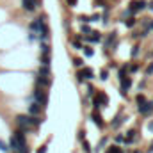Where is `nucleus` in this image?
Wrapping results in <instances>:
<instances>
[{
  "instance_id": "obj_16",
  "label": "nucleus",
  "mask_w": 153,
  "mask_h": 153,
  "mask_svg": "<svg viewBox=\"0 0 153 153\" xmlns=\"http://www.w3.org/2000/svg\"><path fill=\"white\" fill-rule=\"evenodd\" d=\"M80 73L84 76V80H91V78H94V71H93V68H84V70H80Z\"/></svg>"
},
{
  "instance_id": "obj_43",
  "label": "nucleus",
  "mask_w": 153,
  "mask_h": 153,
  "mask_svg": "<svg viewBox=\"0 0 153 153\" xmlns=\"http://www.w3.org/2000/svg\"><path fill=\"white\" fill-rule=\"evenodd\" d=\"M76 80H78V84H84V76H82V73H80V71L76 73Z\"/></svg>"
},
{
  "instance_id": "obj_37",
  "label": "nucleus",
  "mask_w": 153,
  "mask_h": 153,
  "mask_svg": "<svg viewBox=\"0 0 153 153\" xmlns=\"http://www.w3.org/2000/svg\"><path fill=\"white\" fill-rule=\"evenodd\" d=\"M114 141L116 143H125V135H123V134H117L114 137Z\"/></svg>"
},
{
  "instance_id": "obj_33",
  "label": "nucleus",
  "mask_w": 153,
  "mask_h": 153,
  "mask_svg": "<svg viewBox=\"0 0 153 153\" xmlns=\"http://www.w3.org/2000/svg\"><path fill=\"white\" fill-rule=\"evenodd\" d=\"M82 150H84L85 153H91V146H89V143H87L85 139L82 141Z\"/></svg>"
},
{
  "instance_id": "obj_40",
  "label": "nucleus",
  "mask_w": 153,
  "mask_h": 153,
  "mask_svg": "<svg viewBox=\"0 0 153 153\" xmlns=\"http://www.w3.org/2000/svg\"><path fill=\"white\" fill-rule=\"evenodd\" d=\"M85 139V132L84 130H78V141H84Z\"/></svg>"
},
{
  "instance_id": "obj_18",
  "label": "nucleus",
  "mask_w": 153,
  "mask_h": 153,
  "mask_svg": "<svg viewBox=\"0 0 153 153\" xmlns=\"http://www.w3.org/2000/svg\"><path fill=\"white\" fill-rule=\"evenodd\" d=\"M121 123H123V114H121V112H117L116 117H114V121L111 123V126H112V128H119V126H121Z\"/></svg>"
},
{
  "instance_id": "obj_35",
  "label": "nucleus",
  "mask_w": 153,
  "mask_h": 153,
  "mask_svg": "<svg viewBox=\"0 0 153 153\" xmlns=\"http://www.w3.org/2000/svg\"><path fill=\"white\" fill-rule=\"evenodd\" d=\"M144 73H146V76L153 75V62H150V64L146 66V71H144Z\"/></svg>"
},
{
  "instance_id": "obj_9",
  "label": "nucleus",
  "mask_w": 153,
  "mask_h": 153,
  "mask_svg": "<svg viewBox=\"0 0 153 153\" xmlns=\"http://www.w3.org/2000/svg\"><path fill=\"white\" fill-rule=\"evenodd\" d=\"M91 119H93V123H94V125H96L100 130L105 126V121H103V117H102V114H100L98 111H94V112L91 114Z\"/></svg>"
},
{
  "instance_id": "obj_30",
  "label": "nucleus",
  "mask_w": 153,
  "mask_h": 153,
  "mask_svg": "<svg viewBox=\"0 0 153 153\" xmlns=\"http://www.w3.org/2000/svg\"><path fill=\"white\" fill-rule=\"evenodd\" d=\"M107 141H109L107 137H102V139H100V143H98V146H96V152H100V150H102V148L107 144Z\"/></svg>"
},
{
  "instance_id": "obj_15",
  "label": "nucleus",
  "mask_w": 153,
  "mask_h": 153,
  "mask_svg": "<svg viewBox=\"0 0 153 153\" xmlns=\"http://www.w3.org/2000/svg\"><path fill=\"white\" fill-rule=\"evenodd\" d=\"M130 87H132V78H130V76L123 78V80H121V87H119V91H125V93H126Z\"/></svg>"
},
{
  "instance_id": "obj_42",
  "label": "nucleus",
  "mask_w": 153,
  "mask_h": 153,
  "mask_svg": "<svg viewBox=\"0 0 153 153\" xmlns=\"http://www.w3.org/2000/svg\"><path fill=\"white\" fill-rule=\"evenodd\" d=\"M87 89H89V91H87V94H89V96H93V94H94V87L89 84V85H87Z\"/></svg>"
},
{
  "instance_id": "obj_51",
  "label": "nucleus",
  "mask_w": 153,
  "mask_h": 153,
  "mask_svg": "<svg viewBox=\"0 0 153 153\" xmlns=\"http://www.w3.org/2000/svg\"><path fill=\"white\" fill-rule=\"evenodd\" d=\"M152 55H153V50H152Z\"/></svg>"
},
{
  "instance_id": "obj_21",
  "label": "nucleus",
  "mask_w": 153,
  "mask_h": 153,
  "mask_svg": "<svg viewBox=\"0 0 153 153\" xmlns=\"http://www.w3.org/2000/svg\"><path fill=\"white\" fill-rule=\"evenodd\" d=\"M39 61H41V64H43V66H50V62H52V59H50V53H41Z\"/></svg>"
},
{
  "instance_id": "obj_14",
  "label": "nucleus",
  "mask_w": 153,
  "mask_h": 153,
  "mask_svg": "<svg viewBox=\"0 0 153 153\" xmlns=\"http://www.w3.org/2000/svg\"><path fill=\"white\" fill-rule=\"evenodd\" d=\"M116 39H117V30H112L111 34H107V39H105V48H109L112 43H116Z\"/></svg>"
},
{
  "instance_id": "obj_12",
  "label": "nucleus",
  "mask_w": 153,
  "mask_h": 153,
  "mask_svg": "<svg viewBox=\"0 0 153 153\" xmlns=\"http://www.w3.org/2000/svg\"><path fill=\"white\" fill-rule=\"evenodd\" d=\"M41 111H43V107L39 105L38 102H32V103L29 105V116H39Z\"/></svg>"
},
{
  "instance_id": "obj_13",
  "label": "nucleus",
  "mask_w": 153,
  "mask_h": 153,
  "mask_svg": "<svg viewBox=\"0 0 153 153\" xmlns=\"http://www.w3.org/2000/svg\"><path fill=\"white\" fill-rule=\"evenodd\" d=\"M135 139H137V130H135V128L128 130V132H126V137H125V143H126V144H132V143H135Z\"/></svg>"
},
{
  "instance_id": "obj_28",
  "label": "nucleus",
  "mask_w": 153,
  "mask_h": 153,
  "mask_svg": "<svg viewBox=\"0 0 153 153\" xmlns=\"http://www.w3.org/2000/svg\"><path fill=\"white\" fill-rule=\"evenodd\" d=\"M139 52H141V45L137 43V45H134V48H132V57L135 59V57L139 55Z\"/></svg>"
},
{
  "instance_id": "obj_17",
  "label": "nucleus",
  "mask_w": 153,
  "mask_h": 153,
  "mask_svg": "<svg viewBox=\"0 0 153 153\" xmlns=\"http://www.w3.org/2000/svg\"><path fill=\"white\" fill-rule=\"evenodd\" d=\"M9 150H13V152H18L20 150V143L16 141L14 135H11V139H9Z\"/></svg>"
},
{
  "instance_id": "obj_49",
  "label": "nucleus",
  "mask_w": 153,
  "mask_h": 153,
  "mask_svg": "<svg viewBox=\"0 0 153 153\" xmlns=\"http://www.w3.org/2000/svg\"><path fill=\"white\" fill-rule=\"evenodd\" d=\"M148 7H150V11H153V2H150V5H148Z\"/></svg>"
},
{
  "instance_id": "obj_34",
  "label": "nucleus",
  "mask_w": 153,
  "mask_h": 153,
  "mask_svg": "<svg viewBox=\"0 0 153 153\" xmlns=\"http://www.w3.org/2000/svg\"><path fill=\"white\" fill-rule=\"evenodd\" d=\"M128 71H132V73L139 71V64H137V62H134V64H128Z\"/></svg>"
},
{
  "instance_id": "obj_45",
  "label": "nucleus",
  "mask_w": 153,
  "mask_h": 153,
  "mask_svg": "<svg viewBox=\"0 0 153 153\" xmlns=\"http://www.w3.org/2000/svg\"><path fill=\"white\" fill-rule=\"evenodd\" d=\"M38 153H46V144H43V146L38 150Z\"/></svg>"
},
{
  "instance_id": "obj_50",
  "label": "nucleus",
  "mask_w": 153,
  "mask_h": 153,
  "mask_svg": "<svg viewBox=\"0 0 153 153\" xmlns=\"http://www.w3.org/2000/svg\"><path fill=\"white\" fill-rule=\"evenodd\" d=\"M134 153H141V152H134Z\"/></svg>"
},
{
  "instance_id": "obj_44",
  "label": "nucleus",
  "mask_w": 153,
  "mask_h": 153,
  "mask_svg": "<svg viewBox=\"0 0 153 153\" xmlns=\"http://www.w3.org/2000/svg\"><path fill=\"white\" fill-rule=\"evenodd\" d=\"M66 2H68V5H70V7H75L78 0H66Z\"/></svg>"
},
{
  "instance_id": "obj_41",
  "label": "nucleus",
  "mask_w": 153,
  "mask_h": 153,
  "mask_svg": "<svg viewBox=\"0 0 153 153\" xmlns=\"http://www.w3.org/2000/svg\"><path fill=\"white\" fill-rule=\"evenodd\" d=\"M89 18H91V22H98V20H102L100 14H93V16H89Z\"/></svg>"
},
{
  "instance_id": "obj_47",
  "label": "nucleus",
  "mask_w": 153,
  "mask_h": 153,
  "mask_svg": "<svg viewBox=\"0 0 153 153\" xmlns=\"http://www.w3.org/2000/svg\"><path fill=\"white\" fill-rule=\"evenodd\" d=\"M148 128H150V132H153V121H150V123H148Z\"/></svg>"
},
{
  "instance_id": "obj_8",
  "label": "nucleus",
  "mask_w": 153,
  "mask_h": 153,
  "mask_svg": "<svg viewBox=\"0 0 153 153\" xmlns=\"http://www.w3.org/2000/svg\"><path fill=\"white\" fill-rule=\"evenodd\" d=\"M137 109H139V114L141 116H150L153 112V102H146V103L139 105Z\"/></svg>"
},
{
  "instance_id": "obj_1",
  "label": "nucleus",
  "mask_w": 153,
  "mask_h": 153,
  "mask_svg": "<svg viewBox=\"0 0 153 153\" xmlns=\"http://www.w3.org/2000/svg\"><path fill=\"white\" fill-rule=\"evenodd\" d=\"M32 98H34V102H38L43 109L48 105V93L45 91V87H38V85H36V89H34V93H32Z\"/></svg>"
},
{
  "instance_id": "obj_27",
  "label": "nucleus",
  "mask_w": 153,
  "mask_h": 153,
  "mask_svg": "<svg viewBox=\"0 0 153 153\" xmlns=\"http://www.w3.org/2000/svg\"><path fill=\"white\" fill-rule=\"evenodd\" d=\"M105 153H123V150L119 148V146H116V144H112V146H109V150Z\"/></svg>"
},
{
  "instance_id": "obj_19",
  "label": "nucleus",
  "mask_w": 153,
  "mask_h": 153,
  "mask_svg": "<svg viewBox=\"0 0 153 153\" xmlns=\"http://www.w3.org/2000/svg\"><path fill=\"white\" fill-rule=\"evenodd\" d=\"M38 75H41V76H50L52 75V71H50V66H39V71H38Z\"/></svg>"
},
{
  "instance_id": "obj_4",
  "label": "nucleus",
  "mask_w": 153,
  "mask_h": 153,
  "mask_svg": "<svg viewBox=\"0 0 153 153\" xmlns=\"http://www.w3.org/2000/svg\"><path fill=\"white\" fill-rule=\"evenodd\" d=\"M144 7H148V2H146V0H130V4H128V9H130L132 13H139V11H143Z\"/></svg>"
},
{
  "instance_id": "obj_10",
  "label": "nucleus",
  "mask_w": 153,
  "mask_h": 153,
  "mask_svg": "<svg viewBox=\"0 0 153 153\" xmlns=\"http://www.w3.org/2000/svg\"><path fill=\"white\" fill-rule=\"evenodd\" d=\"M36 85H38V87H50V85H52V78H50V76L38 75L36 76Z\"/></svg>"
},
{
  "instance_id": "obj_24",
  "label": "nucleus",
  "mask_w": 153,
  "mask_h": 153,
  "mask_svg": "<svg viewBox=\"0 0 153 153\" xmlns=\"http://www.w3.org/2000/svg\"><path fill=\"white\" fill-rule=\"evenodd\" d=\"M146 102H148V100H146V96H144L143 93H139V94L135 96V103H137V107L143 105V103H146Z\"/></svg>"
},
{
  "instance_id": "obj_26",
  "label": "nucleus",
  "mask_w": 153,
  "mask_h": 153,
  "mask_svg": "<svg viewBox=\"0 0 153 153\" xmlns=\"http://www.w3.org/2000/svg\"><path fill=\"white\" fill-rule=\"evenodd\" d=\"M82 50H84V55H85V57H93V55H94V50H93L91 46H84Z\"/></svg>"
},
{
  "instance_id": "obj_11",
  "label": "nucleus",
  "mask_w": 153,
  "mask_h": 153,
  "mask_svg": "<svg viewBox=\"0 0 153 153\" xmlns=\"http://www.w3.org/2000/svg\"><path fill=\"white\" fill-rule=\"evenodd\" d=\"M25 134H27V132H23V130H22V128H18V130H16V132H14V134H13V135H14V137H16V141H18V143H20V148H22V146H25V144H27V139H25Z\"/></svg>"
},
{
  "instance_id": "obj_3",
  "label": "nucleus",
  "mask_w": 153,
  "mask_h": 153,
  "mask_svg": "<svg viewBox=\"0 0 153 153\" xmlns=\"http://www.w3.org/2000/svg\"><path fill=\"white\" fill-rule=\"evenodd\" d=\"M16 125H18V128H22L23 132H29V130L32 128V125H30V116L18 114L16 116Z\"/></svg>"
},
{
  "instance_id": "obj_5",
  "label": "nucleus",
  "mask_w": 153,
  "mask_h": 153,
  "mask_svg": "<svg viewBox=\"0 0 153 153\" xmlns=\"http://www.w3.org/2000/svg\"><path fill=\"white\" fill-rule=\"evenodd\" d=\"M39 5V0H22V7L27 11V13H32L36 11V7Z\"/></svg>"
},
{
  "instance_id": "obj_32",
  "label": "nucleus",
  "mask_w": 153,
  "mask_h": 153,
  "mask_svg": "<svg viewBox=\"0 0 153 153\" xmlns=\"http://www.w3.org/2000/svg\"><path fill=\"white\" fill-rule=\"evenodd\" d=\"M78 22H80V23H89L91 18H89L87 14H80V16H78Z\"/></svg>"
},
{
  "instance_id": "obj_48",
  "label": "nucleus",
  "mask_w": 153,
  "mask_h": 153,
  "mask_svg": "<svg viewBox=\"0 0 153 153\" xmlns=\"http://www.w3.org/2000/svg\"><path fill=\"white\" fill-rule=\"evenodd\" d=\"M148 152H150V153H153V143L150 144V150H148Z\"/></svg>"
},
{
  "instance_id": "obj_46",
  "label": "nucleus",
  "mask_w": 153,
  "mask_h": 153,
  "mask_svg": "<svg viewBox=\"0 0 153 153\" xmlns=\"http://www.w3.org/2000/svg\"><path fill=\"white\" fill-rule=\"evenodd\" d=\"M148 30H153V18H150V23H148Z\"/></svg>"
},
{
  "instance_id": "obj_36",
  "label": "nucleus",
  "mask_w": 153,
  "mask_h": 153,
  "mask_svg": "<svg viewBox=\"0 0 153 153\" xmlns=\"http://www.w3.org/2000/svg\"><path fill=\"white\" fill-rule=\"evenodd\" d=\"M0 152H5V153L9 152V146H7L4 141H0Z\"/></svg>"
},
{
  "instance_id": "obj_20",
  "label": "nucleus",
  "mask_w": 153,
  "mask_h": 153,
  "mask_svg": "<svg viewBox=\"0 0 153 153\" xmlns=\"http://www.w3.org/2000/svg\"><path fill=\"white\" fill-rule=\"evenodd\" d=\"M123 23H125V27H128V29H132V27H135V23H137V20H135L134 16H128L126 20H123Z\"/></svg>"
},
{
  "instance_id": "obj_39",
  "label": "nucleus",
  "mask_w": 153,
  "mask_h": 153,
  "mask_svg": "<svg viewBox=\"0 0 153 153\" xmlns=\"http://www.w3.org/2000/svg\"><path fill=\"white\" fill-rule=\"evenodd\" d=\"M16 153H30V150H29V146L25 144V146H22V148H20V150H18Z\"/></svg>"
},
{
  "instance_id": "obj_22",
  "label": "nucleus",
  "mask_w": 153,
  "mask_h": 153,
  "mask_svg": "<svg viewBox=\"0 0 153 153\" xmlns=\"http://www.w3.org/2000/svg\"><path fill=\"white\" fill-rule=\"evenodd\" d=\"M80 38H82V36H76V38L71 39V45L75 46V50H82V48H84V45L80 43Z\"/></svg>"
},
{
  "instance_id": "obj_25",
  "label": "nucleus",
  "mask_w": 153,
  "mask_h": 153,
  "mask_svg": "<svg viewBox=\"0 0 153 153\" xmlns=\"http://www.w3.org/2000/svg\"><path fill=\"white\" fill-rule=\"evenodd\" d=\"M80 32H82V36H87V34H91V27H89L87 23H82V27H80Z\"/></svg>"
},
{
  "instance_id": "obj_38",
  "label": "nucleus",
  "mask_w": 153,
  "mask_h": 153,
  "mask_svg": "<svg viewBox=\"0 0 153 153\" xmlns=\"http://www.w3.org/2000/svg\"><path fill=\"white\" fill-rule=\"evenodd\" d=\"M94 5L96 7H105L107 4H105V0H94Z\"/></svg>"
},
{
  "instance_id": "obj_2",
  "label": "nucleus",
  "mask_w": 153,
  "mask_h": 153,
  "mask_svg": "<svg viewBox=\"0 0 153 153\" xmlns=\"http://www.w3.org/2000/svg\"><path fill=\"white\" fill-rule=\"evenodd\" d=\"M107 103H109V96H107L103 91L98 89V93H96V96H94V100H93V107H94V111H100V109L105 107Z\"/></svg>"
},
{
  "instance_id": "obj_7",
  "label": "nucleus",
  "mask_w": 153,
  "mask_h": 153,
  "mask_svg": "<svg viewBox=\"0 0 153 153\" xmlns=\"http://www.w3.org/2000/svg\"><path fill=\"white\" fill-rule=\"evenodd\" d=\"M38 39L39 41H48L50 39V29H48L46 23L41 25V29H39V32H38Z\"/></svg>"
},
{
  "instance_id": "obj_23",
  "label": "nucleus",
  "mask_w": 153,
  "mask_h": 153,
  "mask_svg": "<svg viewBox=\"0 0 153 153\" xmlns=\"http://www.w3.org/2000/svg\"><path fill=\"white\" fill-rule=\"evenodd\" d=\"M41 53H52V48L46 41H41Z\"/></svg>"
},
{
  "instance_id": "obj_31",
  "label": "nucleus",
  "mask_w": 153,
  "mask_h": 153,
  "mask_svg": "<svg viewBox=\"0 0 153 153\" xmlns=\"http://www.w3.org/2000/svg\"><path fill=\"white\" fill-rule=\"evenodd\" d=\"M100 78H102V80H107V78H109V70H107V68L100 70Z\"/></svg>"
},
{
  "instance_id": "obj_29",
  "label": "nucleus",
  "mask_w": 153,
  "mask_h": 153,
  "mask_svg": "<svg viewBox=\"0 0 153 153\" xmlns=\"http://www.w3.org/2000/svg\"><path fill=\"white\" fill-rule=\"evenodd\" d=\"M73 66H75V68H82V66H84V59H80V57H73Z\"/></svg>"
},
{
  "instance_id": "obj_6",
  "label": "nucleus",
  "mask_w": 153,
  "mask_h": 153,
  "mask_svg": "<svg viewBox=\"0 0 153 153\" xmlns=\"http://www.w3.org/2000/svg\"><path fill=\"white\" fill-rule=\"evenodd\" d=\"M82 39H85L87 43H100L103 36H102V32H98V30H91V36L87 34V36H84Z\"/></svg>"
}]
</instances>
